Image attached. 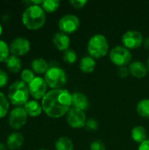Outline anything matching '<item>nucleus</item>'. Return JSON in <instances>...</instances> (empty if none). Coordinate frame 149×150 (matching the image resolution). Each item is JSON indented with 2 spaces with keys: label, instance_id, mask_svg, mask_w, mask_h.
Returning a JSON list of instances; mask_svg holds the SVG:
<instances>
[{
  "label": "nucleus",
  "instance_id": "1",
  "mask_svg": "<svg viewBox=\"0 0 149 150\" xmlns=\"http://www.w3.org/2000/svg\"><path fill=\"white\" fill-rule=\"evenodd\" d=\"M43 112L50 118L58 119L64 116L72 106V94L67 89L47 91L41 99Z\"/></svg>",
  "mask_w": 149,
  "mask_h": 150
},
{
  "label": "nucleus",
  "instance_id": "2",
  "mask_svg": "<svg viewBox=\"0 0 149 150\" xmlns=\"http://www.w3.org/2000/svg\"><path fill=\"white\" fill-rule=\"evenodd\" d=\"M22 22L29 30H38L46 22V12L40 5H29L22 14Z\"/></svg>",
  "mask_w": 149,
  "mask_h": 150
},
{
  "label": "nucleus",
  "instance_id": "3",
  "mask_svg": "<svg viewBox=\"0 0 149 150\" xmlns=\"http://www.w3.org/2000/svg\"><path fill=\"white\" fill-rule=\"evenodd\" d=\"M29 95L28 84L23 81H15L9 86L8 99L13 105H25L29 101Z\"/></svg>",
  "mask_w": 149,
  "mask_h": 150
},
{
  "label": "nucleus",
  "instance_id": "4",
  "mask_svg": "<svg viewBox=\"0 0 149 150\" xmlns=\"http://www.w3.org/2000/svg\"><path fill=\"white\" fill-rule=\"evenodd\" d=\"M87 49L94 59L102 58L106 55L109 50V42L106 37L103 34H95L88 41Z\"/></svg>",
  "mask_w": 149,
  "mask_h": 150
},
{
  "label": "nucleus",
  "instance_id": "5",
  "mask_svg": "<svg viewBox=\"0 0 149 150\" xmlns=\"http://www.w3.org/2000/svg\"><path fill=\"white\" fill-rule=\"evenodd\" d=\"M44 79L47 86H49L52 90H57L63 89L68 81V76L66 72L61 68L53 66L49 67L48 70L45 73Z\"/></svg>",
  "mask_w": 149,
  "mask_h": 150
},
{
  "label": "nucleus",
  "instance_id": "6",
  "mask_svg": "<svg viewBox=\"0 0 149 150\" xmlns=\"http://www.w3.org/2000/svg\"><path fill=\"white\" fill-rule=\"evenodd\" d=\"M110 60L116 66L126 67L131 63L132 53L124 46H116L110 51Z\"/></svg>",
  "mask_w": 149,
  "mask_h": 150
},
{
  "label": "nucleus",
  "instance_id": "7",
  "mask_svg": "<svg viewBox=\"0 0 149 150\" xmlns=\"http://www.w3.org/2000/svg\"><path fill=\"white\" fill-rule=\"evenodd\" d=\"M27 116L28 114L26 113L24 107L16 106L10 112L9 120H8L9 126L16 130L20 129L25 125L27 121Z\"/></svg>",
  "mask_w": 149,
  "mask_h": 150
},
{
  "label": "nucleus",
  "instance_id": "8",
  "mask_svg": "<svg viewBox=\"0 0 149 150\" xmlns=\"http://www.w3.org/2000/svg\"><path fill=\"white\" fill-rule=\"evenodd\" d=\"M123 46L127 49H135L141 46L143 41V35L141 32L135 30H129L126 32L121 38Z\"/></svg>",
  "mask_w": 149,
  "mask_h": 150
},
{
  "label": "nucleus",
  "instance_id": "9",
  "mask_svg": "<svg viewBox=\"0 0 149 150\" xmlns=\"http://www.w3.org/2000/svg\"><path fill=\"white\" fill-rule=\"evenodd\" d=\"M80 25V19L77 16L72 14H67L61 17L59 20L58 26L61 33L66 34L76 32Z\"/></svg>",
  "mask_w": 149,
  "mask_h": 150
},
{
  "label": "nucleus",
  "instance_id": "10",
  "mask_svg": "<svg viewBox=\"0 0 149 150\" xmlns=\"http://www.w3.org/2000/svg\"><path fill=\"white\" fill-rule=\"evenodd\" d=\"M30 95L35 99H42L47 93V84L43 77L35 76V78L28 84Z\"/></svg>",
  "mask_w": 149,
  "mask_h": 150
},
{
  "label": "nucleus",
  "instance_id": "11",
  "mask_svg": "<svg viewBox=\"0 0 149 150\" xmlns=\"http://www.w3.org/2000/svg\"><path fill=\"white\" fill-rule=\"evenodd\" d=\"M87 121L85 112L78 110L76 108L71 107V109L67 113V122L72 128H82L85 127Z\"/></svg>",
  "mask_w": 149,
  "mask_h": 150
},
{
  "label": "nucleus",
  "instance_id": "12",
  "mask_svg": "<svg viewBox=\"0 0 149 150\" xmlns=\"http://www.w3.org/2000/svg\"><path fill=\"white\" fill-rule=\"evenodd\" d=\"M10 53L15 56H22L27 54L31 47V43L29 40L23 37L15 38L10 44Z\"/></svg>",
  "mask_w": 149,
  "mask_h": 150
},
{
  "label": "nucleus",
  "instance_id": "13",
  "mask_svg": "<svg viewBox=\"0 0 149 150\" xmlns=\"http://www.w3.org/2000/svg\"><path fill=\"white\" fill-rule=\"evenodd\" d=\"M53 43L55 47L60 51H66L70 47V38L64 33H56L53 36Z\"/></svg>",
  "mask_w": 149,
  "mask_h": 150
},
{
  "label": "nucleus",
  "instance_id": "14",
  "mask_svg": "<svg viewBox=\"0 0 149 150\" xmlns=\"http://www.w3.org/2000/svg\"><path fill=\"white\" fill-rule=\"evenodd\" d=\"M128 69H129L130 75H132L133 77L138 78V79L144 78L147 76L148 71L147 66L140 61H134L131 62L129 64Z\"/></svg>",
  "mask_w": 149,
  "mask_h": 150
},
{
  "label": "nucleus",
  "instance_id": "15",
  "mask_svg": "<svg viewBox=\"0 0 149 150\" xmlns=\"http://www.w3.org/2000/svg\"><path fill=\"white\" fill-rule=\"evenodd\" d=\"M72 107L85 112L90 107V101L84 94L74 92L72 93Z\"/></svg>",
  "mask_w": 149,
  "mask_h": 150
},
{
  "label": "nucleus",
  "instance_id": "16",
  "mask_svg": "<svg viewBox=\"0 0 149 150\" xmlns=\"http://www.w3.org/2000/svg\"><path fill=\"white\" fill-rule=\"evenodd\" d=\"M24 143V136L19 132H13L11 133L6 141L7 148L10 150L18 149L22 147Z\"/></svg>",
  "mask_w": 149,
  "mask_h": 150
},
{
  "label": "nucleus",
  "instance_id": "17",
  "mask_svg": "<svg viewBox=\"0 0 149 150\" xmlns=\"http://www.w3.org/2000/svg\"><path fill=\"white\" fill-rule=\"evenodd\" d=\"M24 109L25 110L26 113L31 117H37L41 114L43 109L41 104H40L37 100H29L25 105Z\"/></svg>",
  "mask_w": 149,
  "mask_h": 150
},
{
  "label": "nucleus",
  "instance_id": "18",
  "mask_svg": "<svg viewBox=\"0 0 149 150\" xmlns=\"http://www.w3.org/2000/svg\"><path fill=\"white\" fill-rule=\"evenodd\" d=\"M131 137L134 142L141 144L142 142H144L145 141L148 140L147 130L142 126H136L132 129Z\"/></svg>",
  "mask_w": 149,
  "mask_h": 150
},
{
  "label": "nucleus",
  "instance_id": "19",
  "mask_svg": "<svg viewBox=\"0 0 149 150\" xmlns=\"http://www.w3.org/2000/svg\"><path fill=\"white\" fill-rule=\"evenodd\" d=\"M79 68L83 73H91L96 68V61L91 56H83L79 62Z\"/></svg>",
  "mask_w": 149,
  "mask_h": 150
},
{
  "label": "nucleus",
  "instance_id": "20",
  "mask_svg": "<svg viewBox=\"0 0 149 150\" xmlns=\"http://www.w3.org/2000/svg\"><path fill=\"white\" fill-rule=\"evenodd\" d=\"M31 68L37 74H45L48 69V63L43 58H35L31 62Z\"/></svg>",
  "mask_w": 149,
  "mask_h": 150
},
{
  "label": "nucleus",
  "instance_id": "21",
  "mask_svg": "<svg viewBox=\"0 0 149 150\" xmlns=\"http://www.w3.org/2000/svg\"><path fill=\"white\" fill-rule=\"evenodd\" d=\"M5 65L8 70L11 73H18L22 68L21 60L15 55H10L5 61Z\"/></svg>",
  "mask_w": 149,
  "mask_h": 150
},
{
  "label": "nucleus",
  "instance_id": "22",
  "mask_svg": "<svg viewBox=\"0 0 149 150\" xmlns=\"http://www.w3.org/2000/svg\"><path fill=\"white\" fill-rule=\"evenodd\" d=\"M56 150H74V144L71 139L66 136L60 137L54 144Z\"/></svg>",
  "mask_w": 149,
  "mask_h": 150
},
{
  "label": "nucleus",
  "instance_id": "23",
  "mask_svg": "<svg viewBox=\"0 0 149 150\" xmlns=\"http://www.w3.org/2000/svg\"><path fill=\"white\" fill-rule=\"evenodd\" d=\"M137 112L143 118H149V98L141 99L136 106Z\"/></svg>",
  "mask_w": 149,
  "mask_h": 150
},
{
  "label": "nucleus",
  "instance_id": "24",
  "mask_svg": "<svg viewBox=\"0 0 149 150\" xmlns=\"http://www.w3.org/2000/svg\"><path fill=\"white\" fill-rule=\"evenodd\" d=\"M40 6L45 11V12H54L59 8L60 1L59 0H43Z\"/></svg>",
  "mask_w": 149,
  "mask_h": 150
},
{
  "label": "nucleus",
  "instance_id": "25",
  "mask_svg": "<svg viewBox=\"0 0 149 150\" xmlns=\"http://www.w3.org/2000/svg\"><path fill=\"white\" fill-rule=\"evenodd\" d=\"M10 108V101L8 98L3 93L0 92V119L4 118L9 112Z\"/></svg>",
  "mask_w": 149,
  "mask_h": 150
},
{
  "label": "nucleus",
  "instance_id": "26",
  "mask_svg": "<svg viewBox=\"0 0 149 150\" xmlns=\"http://www.w3.org/2000/svg\"><path fill=\"white\" fill-rule=\"evenodd\" d=\"M62 59L68 64H74L77 60V54L73 49H68L63 52Z\"/></svg>",
  "mask_w": 149,
  "mask_h": 150
},
{
  "label": "nucleus",
  "instance_id": "27",
  "mask_svg": "<svg viewBox=\"0 0 149 150\" xmlns=\"http://www.w3.org/2000/svg\"><path fill=\"white\" fill-rule=\"evenodd\" d=\"M10 47L7 43L2 40H0V62H5L7 58L10 56Z\"/></svg>",
  "mask_w": 149,
  "mask_h": 150
},
{
  "label": "nucleus",
  "instance_id": "28",
  "mask_svg": "<svg viewBox=\"0 0 149 150\" xmlns=\"http://www.w3.org/2000/svg\"><path fill=\"white\" fill-rule=\"evenodd\" d=\"M20 76H21L22 81H23L24 83H25L26 84H27V83L29 84V83L35 78L33 71L31 70V69H23L22 72H21Z\"/></svg>",
  "mask_w": 149,
  "mask_h": 150
},
{
  "label": "nucleus",
  "instance_id": "29",
  "mask_svg": "<svg viewBox=\"0 0 149 150\" xmlns=\"http://www.w3.org/2000/svg\"><path fill=\"white\" fill-rule=\"evenodd\" d=\"M85 128L88 131H90V132L97 130V128H98V122H97V120L96 119H92V118L87 120L86 124H85Z\"/></svg>",
  "mask_w": 149,
  "mask_h": 150
},
{
  "label": "nucleus",
  "instance_id": "30",
  "mask_svg": "<svg viewBox=\"0 0 149 150\" xmlns=\"http://www.w3.org/2000/svg\"><path fill=\"white\" fill-rule=\"evenodd\" d=\"M90 150H106V148L105 146V144L99 141V140H96L93 142L90 143Z\"/></svg>",
  "mask_w": 149,
  "mask_h": 150
},
{
  "label": "nucleus",
  "instance_id": "31",
  "mask_svg": "<svg viewBox=\"0 0 149 150\" xmlns=\"http://www.w3.org/2000/svg\"><path fill=\"white\" fill-rule=\"evenodd\" d=\"M8 80H9V76L7 73L4 69H0V88L4 87L7 84Z\"/></svg>",
  "mask_w": 149,
  "mask_h": 150
},
{
  "label": "nucleus",
  "instance_id": "32",
  "mask_svg": "<svg viewBox=\"0 0 149 150\" xmlns=\"http://www.w3.org/2000/svg\"><path fill=\"white\" fill-rule=\"evenodd\" d=\"M69 4L76 9H82L86 5L87 1L86 0H71L69 1Z\"/></svg>",
  "mask_w": 149,
  "mask_h": 150
},
{
  "label": "nucleus",
  "instance_id": "33",
  "mask_svg": "<svg viewBox=\"0 0 149 150\" xmlns=\"http://www.w3.org/2000/svg\"><path fill=\"white\" fill-rule=\"evenodd\" d=\"M129 74H130V72H129V69L127 67H120L118 70V75L122 79L126 78L129 76Z\"/></svg>",
  "mask_w": 149,
  "mask_h": 150
},
{
  "label": "nucleus",
  "instance_id": "34",
  "mask_svg": "<svg viewBox=\"0 0 149 150\" xmlns=\"http://www.w3.org/2000/svg\"><path fill=\"white\" fill-rule=\"evenodd\" d=\"M138 150H149V140L148 139L141 144H140Z\"/></svg>",
  "mask_w": 149,
  "mask_h": 150
},
{
  "label": "nucleus",
  "instance_id": "35",
  "mask_svg": "<svg viewBox=\"0 0 149 150\" xmlns=\"http://www.w3.org/2000/svg\"><path fill=\"white\" fill-rule=\"evenodd\" d=\"M143 43H144V47H145V48L149 51V37L146 38V40H144V42H143Z\"/></svg>",
  "mask_w": 149,
  "mask_h": 150
},
{
  "label": "nucleus",
  "instance_id": "36",
  "mask_svg": "<svg viewBox=\"0 0 149 150\" xmlns=\"http://www.w3.org/2000/svg\"><path fill=\"white\" fill-rule=\"evenodd\" d=\"M0 150H7V147L4 144L0 143Z\"/></svg>",
  "mask_w": 149,
  "mask_h": 150
},
{
  "label": "nucleus",
  "instance_id": "37",
  "mask_svg": "<svg viewBox=\"0 0 149 150\" xmlns=\"http://www.w3.org/2000/svg\"><path fill=\"white\" fill-rule=\"evenodd\" d=\"M2 33H3V26H2V25H1V23H0V36H1Z\"/></svg>",
  "mask_w": 149,
  "mask_h": 150
},
{
  "label": "nucleus",
  "instance_id": "38",
  "mask_svg": "<svg viewBox=\"0 0 149 150\" xmlns=\"http://www.w3.org/2000/svg\"><path fill=\"white\" fill-rule=\"evenodd\" d=\"M147 68H148V70L149 72V58L148 59V62H147Z\"/></svg>",
  "mask_w": 149,
  "mask_h": 150
},
{
  "label": "nucleus",
  "instance_id": "39",
  "mask_svg": "<svg viewBox=\"0 0 149 150\" xmlns=\"http://www.w3.org/2000/svg\"><path fill=\"white\" fill-rule=\"evenodd\" d=\"M38 150H47V149H38Z\"/></svg>",
  "mask_w": 149,
  "mask_h": 150
}]
</instances>
